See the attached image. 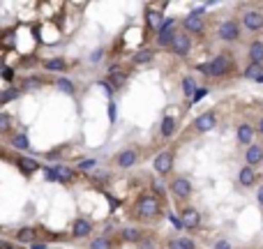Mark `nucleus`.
<instances>
[{
    "instance_id": "nucleus-1",
    "label": "nucleus",
    "mask_w": 263,
    "mask_h": 249,
    "mask_svg": "<svg viewBox=\"0 0 263 249\" xmlns=\"http://www.w3.org/2000/svg\"><path fill=\"white\" fill-rule=\"evenodd\" d=\"M134 213L141 222H153V219L159 217L162 213V203H159V196L157 194H141L136 199V205H134Z\"/></svg>"
},
{
    "instance_id": "nucleus-29",
    "label": "nucleus",
    "mask_w": 263,
    "mask_h": 249,
    "mask_svg": "<svg viewBox=\"0 0 263 249\" xmlns=\"http://www.w3.org/2000/svg\"><path fill=\"white\" fill-rule=\"evenodd\" d=\"M42 86H44V81L37 76H26L21 81V90H37V88H42Z\"/></svg>"
},
{
    "instance_id": "nucleus-9",
    "label": "nucleus",
    "mask_w": 263,
    "mask_h": 249,
    "mask_svg": "<svg viewBox=\"0 0 263 249\" xmlns=\"http://www.w3.org/2000/svg\"><path fill=\"white\" fill-rule=\"evenodd\" d=\"M136 162H139V150L136 148L120 150V152L116 155V166L118 168H132V166H136Z\"/></svg>"
},
{
    "instance_id": "nucleus-43",
    "label": "nucleus",
    "mask_w": 263,
    "mask_h": 249,
    "mask_svg": "<svg viewBox=\"0 0 263 249\" xmlns=\"http://www.w3.org/2000/svg\"><path fill=\"white\" fill-rule=\"evenodd\" d=\"M109 118H111V123L116 120V104H111V106H109Z\"/></svg>"
},
{
    "instance_id": "nucleus-26",
    "label": "nucleus",
    "mask_w": 263,
    "mask_h": 249,
    "mask_svg": "<svg viewBox=\"0 0 263 249\" xmlns=\"http://www.w3.org/2000/svg\"><path fill=\"white\" fill-rule=\"evenodd\" d=\"M55 90H60V92H65V95H74L77 92V88H74V83L69 81V79H65V76H60V79H55Z\"/></svg>"
},
{
    "instance_id": "nucleus-11",
    "label": "nucleus",
    "mask_w": 263,
    "mask_h": 249,
    "mask_svg": "<svg viewBox=\"0 0 263 249\" xmlns=\"http://www.w3.org/2000/svg\"><path fill=\"white\" fill-rule=\"evenodd\" d=\"M171 168H173V152L171 150H164V152H159L157 157H155V171H157L159 176L171 173Z\"/></svg>"
},
{
    "instance_id": "nucleus-14",
    "label": "nucleus",
    "mask_w": 263,
    "mask_h": 249,
    "mask_svg": "<svg viewBox=\"0 0 263 249\" xmlns=\"http://www.w3.org/2000/svg\"><path fill=\"white\" fill-rule=\"evenodd\" d=\"M92 233V224L83 217H77L72 222V236L74 238H88Z\"/></svg>"
},
{
    "instance_id": "nucleus-27",
    "label": "nucleus",
    "mask_w": 263,
    "mask_h": 249,
    "mask_svg": "<svg viewBox=\"0 0 263 249\" xmlns=\"http://www.w3.org/2000/svg\"><path fill=\"white\" fill-rule=\"evenodd\" d=\"M44 69L46 72H65L67 63L63 58H51V60H44Z\"/></svg>"
},
{
    "instance_id": "nucleus-21",
    "label": "nucleus",
    "mask_w": 263,
    "mask_h": 249,
    "mask_svg": "<svg viewBox=\"0 0 263 249\" xmlns=\"http://www.w3.org/2000/svg\"><path fill=\"white\" fill-rule=\"evenodd\" d=\"M16 240L18 242H26V245H35L37 242V231L32 226H23L16 231Z\"/></svg>"
},
{
    "instance_id": "nucleus-4",
    "label": "nucleus",
    "mask_w": 263,
    "mask_h": 249,
    "mask_svg": "<svg viewBox=\"0 0 263 249\" xmlns=\"http://www.w3.org/2000/svg\"><path fill=\"white\" fill-rule=\"evenodd\" d=\"M217 37L222 42H238V40H240V26H238V21H224V23H219Z\"/></svg>"
},
{
    "instance_id": "nucleus-31",
    "label": "nucleus",
    "mask_w": 263,
    "mask_h": 249,
    "mask_svg": "<svg viewBox=\"0 0 263 249\" xmlns=\"http://www.w3.org/2000/svg\"><path fill=\"white\" fill-rule=\"evenodd\" d=\"M16 97H18V90H16V88H7V90H3V95H0V104H9V102H12V100H16Z\"/></svg>"
},
{
    "instance_id": "nucleus-40",
    "label": "nucleus",
    "mask_w": 263,
    "mask_h": 249,
    "mask_svg": "<svg viewBox=\"0 0 263 249\" xmlns=\"http://www.w3.org/2000/svg\"><path fill=\"white\" fill-rule=\"evenodd\" d=\"M3 79H5V81H12V79H14V69L12 67H5L3 69Z\"/></svg>"
},
{
    "instance_id": "nucleus-46",
    "label": "nucleus",
    "mask_w": 263,
    "mask_h": 249,
    "mask_svg": "<svg viewBox=\"0 0 263 249\" xmlns=\"http://www.w3.org/2000/svg\"><path fill=\"white\" fill-rule=\"evenodd\" d=\"M259 134H261V136H263V118H261V120H259Z\"/></svg>"
},
{
    "instance_id": "nucleus-41",
    "label": "nucleus",
    "mask_w": 263,
    "mask_h": 249,
    "mask_svg": "<svg viewBox=\"0 0 263 249\" xmlns=\"http://www.w3.org/2000/svg\"><path fill=\"white\" fill-rule=\"evenodd\" d=\"M215 249H231V242L229 240H217L215 242Z\"/></svg>"
},
{
    "instance_id": "nucleus-45",
    "label": "nucleus",
    "mask_w": 263,
    "mask_h": 249,
    "mask_svg": "<svg viewBox=\"0 0 263 249\" xmlns=\"http://www.w3.org/2000/svg\"><path fill=\"white\" fill-rule=\"evenodd\" d=\"M0 249H14L12 245H9V242L7 240H3V242H0Z\"/></svg>"
},
{
    "instance_id": "nucleus-20",
    "label": "nucleus",
    "mask_w": 263,
    "mask_h": 249,
    "mask_svg": "<svg viewBox=\"0 0 263 249\" xmlns=\"http://www.w3.org/2000/svg\"><path fill=\"white\" fill-rule=\"evenodd\" d=\"M120 238H123L125 242H136V245H139L141 240H143V231H141V228H136V226H127V228H123V231H120Z\"/></svg>"
},
{
    "instance_id": "nucleus-23",
    "label": "nucleus",
    "mask_w": 263,
    "mask_h": 249,
    "mask_svg": "<svg viewBox=\"0 0 263 249\" xmlns=\"http://www.w3.org/2000/svg\"><path fill=\"white\" fill-rule=\"evenodd\" d=\"M159 131H162V136L171 139V136L176 134V118H173V116H164L162 125H159Z\"/></svg>"
},
{
    "instance_id": "nucleus-10",
    "label": "nucleus",
    "mask_w": 263,
    "mask_h": 249,
    "mask_svg": "<svg viewBox=\"0 0 263 249\" xmlns=\"http://www.w3.org/2000/svg\"><path fill=\"white\" fill-rule=\"evenodd\" d=\"M106 81H109V86L114 88V90H120V88L127 83V72H125L123 67H118V65H114V67L106 72Z\"/></svg>"
},
{
    "instance_id": "nucleus-15",
    "label": "nucleus",
    "mask_w": 263,
    "mask_h": 249,
    "mask_svg": "<svg viewBox=\"0 0 263 249\" xmlns=\"http://www.w3.org/2000/svg\"><path fill=\"white\" fill-rule=\"evenodd\" d=\"M254 127H252L250 123H242V125H238V131H236V136H238V143L240 145H247L250 148L252 145V141H254Z\"/></svg>"
},
{
    "instance_id": "nucleus-28",
    "label": "nucleus",
    "mask_w": 263,
    "mask_h": 249,
    "mask_svg": "<svg viewBox=\"0 0 263 249\" xmlns=\"http://www.w3.org/2000/svg\"><path fill=\"white\" fill-rule=\"evenodd\" d=\"M245 76L252 79V81H263V65H252L245 69Z\"/></svg>"
},
{
    "instance_id": "nucleus-39",
    "label": "nucleus",
    "mask_w": 263,
    "mask_h": 249,
    "mask_svg": "<svg viewBox=\"0 0 263 249\" xmlns=\"http://www.w3.org/2000/svg\"><path fill=\"white\" fill-rule=\"evenodd\" d=\"M102 58H104V51H102V49H97L95 53H90V58H88V60H90V63H100Z\"/></svg>"
},
{
    "instance_id": "nucleus-44",
    "label": "nucleus",
    "mask_w": 263,
    "mask_h": 249,
    "mask_svg": "<svg viewBox=\"0 0 263 249\" xmlns=\"http://www.w3.org/2000/svg\"><path fill=\"white\" fill-rule=\"evenodd\" d=\"M30 249H46L44 242H35V245H30Z\"/></svg>"
},
{
    "instance_id": "nucleus-12",
    "label": "nucleus",
    "mask_w": 263,
    "mask_h": 249,
    "mask_svg": "<svg viewBox=\"0 0 263 249\" xmlns=\"http://www.w3.org/2000/svg\"><path fill=\"white\" fill-rule=\"evenodd\" d=\"M194 127H196V131H201V134L213 131L215 127H217V116H215L213 111H205V113H201L199 118L194 120Z\"/></svg>"
},
{
    "instance_id": "nucleus-30",
    "label": "nucleus",
    "mask_w": 263,
    "mask_h": 249,
    "mask_svg": "<svg viewBox=\"0 0 263 249\" xmlns=\"http://www.w3.org/2000/svg\"><path fill=\"white\" fill-rule=\"evenodd\" d=\"M90 249H114V242H111L106 236H102V238H95V240L90 242Z\"/></svg>"
},
{
    "instance_id": "nucleus-22",
    "label": "nucleus",
    "mask_w": 263,
    "mask_h": 249,
    "mask_svg": "<svg viewBox=\"0 0 263 249\" xmlns=\"http://www.w3.org/2000/svg\"><path fill=\"white\" fill-rule=\"evenodd\" d=\"M155 58V53H153V49H141V51H136L134 55H132V65H148L150 60Z\"/></svg>"
},
{
    "instance_id": "nucleus-7",
    "label": "nucleus",
    "mask_w": 263,
    "mask_h": 249,
    "mask_svg": "<svg viewBox=\"0 0 263 249\" xmlns=\"http://www.w3.org/2000/svg\"><path fill=\"white\" fill-rule=\"evenodd\" d=\"M242 26L252 32H261L263 30V14L259 9H247V12L242 14Z\"/></svg>"
},
{
    "instance_id": "nucleus-16",
    "label": "nucleus",
    "mask_w": 263,
    "mask_h": 249,
    "mask_svg": "<svg viewBox=\"0 0 263 249\" xmlns=\"http://www.w3.org/2000/svg\"><path fill=\"white\" fill-rule=\"evenodd\" d=\"M238 182H240V187H245V189L254 187L256 185V171L252 166H242L240 171H238Z\"/></svg>"
},
{
    "instance_id": "nucleus-38",
    "label": "nucleus",
    "mask_w": 263,
    "mask_h": 249,
    "mask_svg": "<svg viewBox=\"0 0 263 249\" xmlns=\"http://www.w3.org/2000/svg\"><path fill=\"white\" fill-rule=\"evenodd\" d=\"M166 249H185V245H182V240H180V238H173V240H168Z\"/></svg>"
},
{
    "instance_id": "nucleus-34",
    "label": "nucleus",
    "mask_w": 263,
    "mask_h": 249,
    "mask_svg": "<svg viewBox=\"0 0 263 249\" xmlns=\"http://www.w3.org/2000/svg\"><path fill=\"white\" fill-rule=\"evenodd\" d=\"M12 145H14V148H18V150H26L28 148V139H26V136H14V139H12Z\"/></svg>"
},
{
    "instance_id": "nucleus-18",
    "label": "nucleus",
    "mask_w": 263,
    "mask_h": 249,
    "mask_svg": "<svg viewBox=\"0 0 263 249\" xmlns=\"http://www.w3.org/2000/svg\"><path fill=\"white\" fill-rule=\"evenodd\" d=\"M245 159H247V166H252V168H254L256 164H263V148L252 143L245 152Z\"/></svg>"
},
{
    "instance_id": "nucleus-5",
    "label": "nucleus",
    "mask_w": 263,
    "mask_h": 249,
    "mask_svg": "<svg viewBox=\"0 0 263 249\" xmlns=\"http://www.w3.org/2000/svg\"><path fill=\"white\" fill-rule=\"evenodd\" d=\"M171 51H173V55H178V58H185V55H190V51H192V37L185 35V32H178L176 40H173V44H171Z\"/></svg>"
},
{
    "instance_id": "nucleus-6",
    "label": "nucleus",
    "mask_w": 263,
    "mask_h": 249,
    "mask_svg": "<svg viewBox=\"0 0 263 249\" xmlns=\"http://www.w3.org/2000/svg\"><path fill=\"white\" fill-rule=\"evenodd\" d=\"M171 191H173V196H176V199L187 201V199L192 196V182L187 180V178H182V176L173 178V182H171Z\"/></svg>"
},
{
    "instance_id": "nucleus-19",
    "label": "nucleus",
    "mask_w": 263,
    "mask_h": 249,
    "mask_svg": "<svg viewBox=\"0 0 263 249\" xmlns=\"http://www.w3.org/2000/svg\"><path fill=\"white\" fill-rule=\"evenodd\" d=\"M250 63L252 65H263V42L261 40H254L250 44Z\"/></svg>"
},
{
    "instance_id": "nucleus-3",
    "label": "nucleus",
    "mask_w": 263,
    "mask_h": 249,
    "mask_svg": "<svg viewBox=\"0 0 263 249\" xmlns=\"http://www.w3.org/2000/svg\"><path fill=\"white\" fill-rule=\"evenodd\" d=\"M182 28H185V32L201 35V32L205 30V12L203 9H194V12H190L185 18H182Z\"/></svg>"
},
{
    "instance_id": "nucleus-13",
    "label": "nucleus",
    "mask_w": 263,
    "mask_h": 249,
    "mask_svg": "<svg viewBox=\"0 0 263 249\" xmlns=\"http://www.w3.org/2000/svg\"><path fill=\"white\" fill-rule=\"evenodd\" d=\"M180 222L185 228H199L201 226V213L196 208H182Z\"/></svg>"
},
{
    "instance_id": "nucleus-2",
    "label": "nucleus",
    "mask_w": 263,
    "mask_h": 249,
    "mask_svg": "<svg viewBox=\"0 0 263 249\" xmlns=\"http://www.w3.org/2000/svg\"><path fill=\"white\" fill-rule=\"evenodd\" d=\"M231 69H233V58L227 53V51L215 55L210 63L199 65V72L205 74V76H210V79H219V76H224V74H229Z\"/></svg>"
},
{
    "instance_id": "nucleus-37",
    "label": "nucleus",
    "mask_w": 263,
    "mask_h": 249,
    "mask_svg": "<svg viewBox=\"0 0 263 249\" xmlns=\"http://www.w3.org/2000/svg\"><path fill=\"white\" fill-rule=\"evenodd\" d=\"M208 95V88H196V95L192 97V104H196V102L201 100V97H205Z\"/></svg>"
},
{
    "instance_id": "nucleus-24",
    "label": "nucleus",
    "mask_w": 263,
    "mask_h": 249,
    "mask_svg": "<svg viewBox=\"0 0 263 249\" xmlns=\"http://www.w3.org/2000/svg\"><path fill=\"white\" fill-rule=\"evenodd\" d=\"M16 166L21 168L26 176H30V173H35L37 168H40V164H37L35 159H30V157H18V159H16Z\"/></svg>"
},
{
    "instance_id": "nucleus-32",
    "label": "nucleus",
    "mask_w": 263,
    "mask_h": 249,
    "mask_svg": "<svg viewBox=\"0 0 263 249\" xmlns=\"http://www.w3.org/2000/svg\"><path fill=\"white\" fill-rule=\"evenodd\" d=\"M77 168H79V171H95V168H97V159H90V157H88V159H81V162H79L77 164Z\"/></svg>"
},
{
    "instance_id": "nucleus-36",
    "label": "nucleus",
    "mask_w": 263,
    "mask_h": 249,
    "mask_svg": "<svg viewBox=\"0 0 263 249\" xmlns=\"http://www.w3.org/2000/svg\"><path fill=\"white\" fill-rule=\"evenodd\" d=\"M9 123H12L9 116L3 111V113H0V131H9Z\"/></svg>"
},
{
    "instance_id": "nucleus-42",
    "label": "nucleus",
    "mask_w": 263,
    "mask_h": 249,
    "mask_svg": "<svg viewBox=\"0 0 263 249\" xmlns=\"http://www.w3.org/2000/svg\"><path fill=\"white\" fill-rule=\"evenodd\" d=\"M256 201H259V205H263V185L256 189Z\"/></svg>"
},
{
    "instance_id": "nucleus-8",
    "label": "nucleus",
    "mask_w": 263,
    "mask_h": 249,
    "mask_svg": "<svg viewBox=\"0 0 263 249\" xmlns=\"http://www.w3.org/2000/svg\"><path fill=\"white\" fill-rule=\"evenodd\" d=\"M46 178H49V180H55V182L67 185V182L74 180V171L69 166H65V164H58L55 168H49V171H46Z\"/></svg>"
},
{
    "instance_id": "nucleus-35",
    "label": "nucleus",
    "mask_w": 263,
    "mask_h": 249,
    "mask_svg": "<svg viewBox=\"0 0 263 249\" xmlns=\"http://www.w3.org/2000/svg\"><path fill=\"white\" fill-rule=\"evenodd\" d=\"M136 249H157V245H155L153 238H143V240L136 245Z\"/></svg>"
},
{
    "instance_id": "nucleus-33",
    "label": "nucleus",
    "mask_w": 263,
    "mask_h": 249,
    "mask_svg": "<svg viewBox=\"0 0 263 249\" xmlns=\"http://www.w3.org/2000/svg\"><path fill=\"white\" fill-rule=\"evenodd\" d=\"M196 88H194V79L192 76H187V79H182V92H185L187 97H194L196 95Z\"/></svg>"
},
{
    "instance_id": "nucleus-17",
    "label": "nucleus",
    "mask_w": 263,
    "mask_h": 249,
    "mask_svg": "<svg viewBox=\"0 0 263 249\" xmlns=\"http://www.w3.org/2000/svg\"><path fill=\"white\" fill-rule=\"evenodd\" d=\"M176 35L178 32H173V28H162V30L157 32V37H155V42H157V46L159 49H171V44H173V40H176Z\"/></svg>"
},
{
    "instance_id": "nucleus-25",
    "label": "nucleus",
    "mask_w": 263,
    "mask_h": 249,
    "mask_svg": "<svg viewBox=\"0 0 263 249\" xmlns=\"http://www.w3.org/2000/svg\"><path fill=\"white\" fill-rule=\"evenodd\" d=\"M145 18H148V26L153 28L155 32H159V28H162L164 21H166V18H164L159 12H155V9H148V16H145Z\"/></svg>"
}]
</instances>
